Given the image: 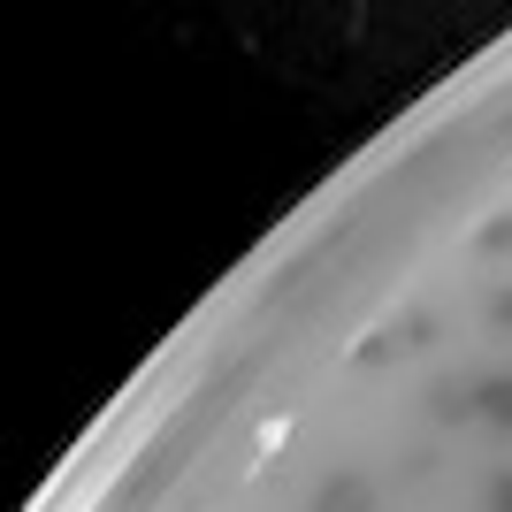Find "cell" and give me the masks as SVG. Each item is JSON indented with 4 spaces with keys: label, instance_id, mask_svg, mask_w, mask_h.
Segmentation results:
<instances>
[{
    "label": "cell",
    "instance_id": "6da1fadb",
    "mask_svg": "<svg viewBox=\"0 0 512 512\" xmlns=\"http://www.w3.org/2000/svg\"><path fill=\"white\" fill-rule=\"evenodd\" d=\"M428 421H444V428L482 421V406H474V383H459V375H436V383H428Z\"/></svg>",
    "mask_w": 512,
    "mask_h": 512
},
{
    "label": "cell",
    "instance_id": "7a4b0ae2",
    "mask_svg": "<svg viewBox=\"0 0 512 512\" xmlns=\"http://www.w3.org/2000/svg\"><path fill=\"white\" fill-rule=\"evenodd\" d=\"M375 497H367V474H329L314 490V512H367Z\"/></svg>",
    "mask_w": 512,
    "mask_h": 512
},
{
    "label": "cell",
    "instance_id": "3957f363",
    "mask_svg": "<svg viewBox=\"0 0 512 512\" xmlns=\"http://www.w3.org/2000/svg\"><path fill=\"white\" fill-rule=\"evenodd\" d=\"M474 406H482V421H490V428H512V367L474 383Z\"/></svg>",
    "mask_w": 512,
    "mask_h": 512
},
{
    "label": "cell",
    "instance_id": "277c9868",
    "mask_svg": "<svg viewBox=\"0 0 512 512\" xmlns=\"http://www.w3.org/2000/svg\"><path fill=\"white\" fill-rule=\"evenodd\" d=\"M398 352H406V337H398V329H375V337L352 344V367H390Z\"/></svg>",
    "mask_w": 512,
    "mask_h": 512
},
{
    "label": "cell",
    "instance_id": "5b68a950",
    "mask_svg": "<svg viewBox=\"0 0 512 512\" xmlns=\"http://www.w3.org/2000/svg\"><path fill=\"white\" fill-rule=\"evenodd\" d=\"M474 253H482V260L512 253V214H490V222H482V230H474Z\"/></svg>",
    "mask_w": 512,
    "mask_h": 512
},
{
    "label": "cell",
    "instance_id": "8992f818",
    "mask_svg": "<svg viewBox=\"0 0 512 512\" xmlns=\"http://www.w3.org/2000/svg\"><path fill=\"white\" fill-rule=\"evenodd\" d=\"M482 512H512V467H497L490 482H482Z\"/></svg>",
    "mask_w": 512,
    "mask_h": 512
},
{
    "label": "cell",
    "instance_id": "52a82bcc",
    "mask_svg": "<svg viewBox=\"0 0 512 512\" xmlns=\"http://www.w3.org/2000/svg\"><path fill=\"white\" fill-rule=\"evenodd\" d=\"M398 337H406V352H421V344H436V314H406V321H398Z\"/></svg>",
    "mask_w": 512,
    "mask_h": 512
},
{
    "label": "cell",
    "instance_id": "ba28073f",
    "mask_svg": "<svg viewBox=\"0 0 512 512\" xmlns=\"http://www.w3.org/2000/svg\"><path fill=\"white\" fill-rule=\"evenodd\" d=\"M490 329H512V283H505V291H490Z\"/></svg>",
    "mask_w": 512,
    "mask_h": 512
},
{
    "label": "cell",
    "instance_id": "9c48e42d",
    "mask_svg": "<svg viewBox=\"0 0 512 512\" xmlns=\"http://www.w3.org/2000/svg\"><path fill=\"white\" fill-rule=\"evenodd\" d=\"M436 474V451H406V482H428Z\"/></svg>",
    "mask_w": 512,
    "mask_h": 512
}]
</instances>
